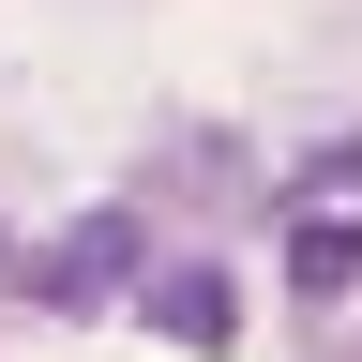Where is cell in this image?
I'll use <instances>...</instances> for the list:
<instances>
[{
  "label": "cell",
  "instance_id": "1",
  "mask_svg": "<svg viewBox=\"0 0 362 362\" xmlns=\"http://www.w3.org/2000/svg\"><path fill=\"white\" fill-rule=\"evenodd\" d=\"M272 242H287V287L302 302H347L362 287V121L317 136V151L272 181Z\"/></svg>",
  "mask_w": 362,
  "mask_h": 362
},
{
  "label": "cell",
  "instance_id": "2",
  "mask_svg": "<svg viewBox=\"0 0 362 362\" xmlns=\"http://www.w3.org/2000/svg\"><path fill=\"white\" fill-rule=\"evenodd\" d=\"M121 287H151V211H121V197L76 211L61 242L30 257V302H45V317H90V302H121Z\"/></svg>",
  "mask_w": 362,
  "mask_h": 362
},
{
  "label": "cell",
  "instance_id": "3",
  "mask_svg": "<svg viewBox=\"0 0 362 362\" xmlns=\"http://www.w3.org/2000/svg\"><path fill=\"white\" fill-rule=\"evenodd\" d=\"M151 332L166 347H197V362H226V332H242V287H226V257H181V272H151Z\"/></svg>",
  "mask_w": 362,
  "mask_h": 362
}]
</instances>
